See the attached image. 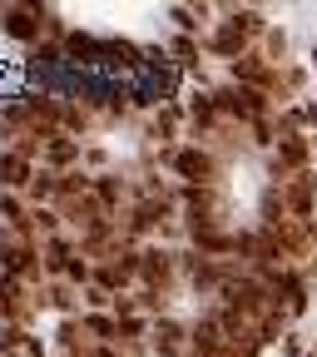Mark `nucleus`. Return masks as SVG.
Returning <instances> with one entry per match:
<instances>
[{"label":"nucleus","instance_id":"3","mask_svg":"<svg viewBox=\"0 0 317 357\" xmlns=\"http://www.w3.org/2000/svg\"><path fill=\"white\" fill-rule=\"evenodd\" d=\"M233 79L248 84V89H263V95H278V70L268 65V60H258V55L233 60Z\"/></svg>","mask_w":317,"mask_h":357},{"label":"nucleus","instance_id":"32","mask_svg":"<svg viewBox=\"0 0 317 357\" xmlns=\"http://www.w3.org/2000/svg\"><path fill=\"white\" fill-rule=\"evenodd\" d=\"M50 303H55V307H70V303H75V293H70V288H65V283H60V288H55V293H50Z\"/></svg>","mask_w":317,"mask_h":357},{"label":"nucleus","instance_id":"29","mask_svg":"<svg viewBox=\"0 0 317 357\" xmlns=\"http://www.w3.org/2000/svg\"><path fill=\"white\" fill-rule=\"evenodd\" d=\"M0 347H25V333L20 328H6V333H0Z\"/></svg>","mask_w":317,"mask_h":357},{"label":"nucleus","instance_id":"19","mask_svg":"<svg viewBox=\"0 0 317 357\" xmlns=\"http://www.w3.org/2000/svg\"><path fill=\"white\" fill-rule=\"evenodd\" d=\"M84 333H95L105 342H119V318H105V312H89L84 318Z\"/></svg>","mask_w":317,"mask_h":357},{"label":"nucleus","instance_id":"21","mask_svg":"<svg viewBox=\"0 0 317 357\" xmlns=\"http://www.w3.org/2000/svg\"><path fill=\"white\" fill-rule=\"evenodd\" d=\"M105 55H109L114 65H129V70H134V65H139V45H129V40H109V45H105Z\"/></svg>","mask_w":317,"mask_h":357},{"label":"nucleus","instance_id":"4","mask_svg":"<svg viewBox=\"0 0 317 357\" xmlns=\"http://www.w3.org/2000/svg\"><path fill=\"white\" fill-rule=\"evenodd\" d=\"M307 154H312V144L302 139V134H288V139L273 149V178H288V174H302L307 169Z\"/></svg>","mask_w":317,"mask_h":357},{"label":"nucleus","instance_id":"23","mask_svg":"<svg viewBox=\"0 0 317 357\" xmlns=\"http://www.w3.org/2000/svg\"><path fill=\"white\" fill-rule=\"evenodd\" d=\"M233 25H238L243 35H258V30H263V15H258V10H233Z\"/></svg>","mask_w":317,"mask_h":357},{"label":"nucleus","instance_id":"26","mask_svg":"<svg viewBox=\"0 0 317 357\" xmlns=\"http://www.w3.org/2000/svg\"><path fill=\"white\" fill-rule=\"evenodd\" d=\"M283 50H288V35H283V30H268V55L283 60Z\"/></svg>","mask_w":317,"mask_h":357},{"label":"nucleus","instance_id":"2","mask_svg":"<svg viewBox=\"0 0 317 357\" xmlns=\"http://www.w3.org/2000/svg\"><path fill=\"white\" fill-rule=\"evenodd\" d=\"M283 204H288V213H293V218H312V204H317V174H312V169H302V174H293V178H288Z\"/></svg>","mask_w":317,"mask_h":357},{"label":"nucleus","instance_id":"34","mask_svg":"<svg viewBox=\"0 0 317 357\" xmlns=\"http://www.w3.org/2000/svg\"><path fill=\"white\" fill-rule=\"evenodd\" d=\"M70 278H75V283H84V278H89V268H84V258H75V263H70Z\"/></svg>","mask_w":317,"mask_h":357},{"label":"nucleus","instance_id":"11","mask_svg":"<svg viewBox=\"0 0 317 357\" xmlns=\"http://www.w3.org/2000/svg\"><path fill=\"white\" fill-rule=\"evenodd\" d=\"M30 178L35 174H30V159L25 154H15V149L0 154V184H6V189H30Z\"/></svg>","mask_w":317,"mask_h":357},{"label":"nucleus","instance_id":"22","mask_svg":"<svg viewBox=\"0 0 317 357\" xmlns=\"http://www.w3.org/2000/svg\"><path fill=\"white\" fill-rule=\"evenodd\" d=\"M55 178H60V174H35V178H30V199H50V194H55Z\"/></svg>","mask_w":317,"mask_h":357},{"label":"nucleus","instance_id":"33","mask_svg":"<svg viewBox=\"0 0 317 357\" xmlns=\"http://www.w3.org/2000/svg\"><path fill=\"white\" fill-rule=\"evenodd\" d=\"M173 20L184 25V30H194V10H184V6H173Z\"/></svg>","mask_w":317,"mask_h":357},{"label":"nucleus","instance_id":"13","mask_svg":"<svg viewBox=\"0 0 317 357\" xmlns=\"http://www.w3.org/2000/svg\"><path fill=\"white\" fill-rule=\"evenodd\" d=\"M154 352L159 357H178V352H184V328H178L173 318H159L154 323Z\"/></svg>","mask_w":317,"mask_h":357},{"label":"nucleus","instance_id":"35","mask_svg":"<svg viewBox=\"0 0 317 357\" xmlns=\"http://www.w3.org/2000/svg\"><path fill=\"white\" fill-rule=\"evenodd\" d=\"M84 357H114V352L109 347H95V352H84Z\"/></svg>","mask_w":317,"mask_h":357},{"label":"nucleus","instance_id":"17","mask_svg":"<svg viewBox=\"0 0 317 357\" xmlns=\"http://www.w3.org/2000/svg\"><path fill=\"white\" fill-rule=\"evenodd\" d=\"M45 159H50L55 169H60V164H75V159H79V144L65 139V134H50V139H45Z\"/></svg>","mask_w":317,"mask_h":357},{"label":"nucleus","instance_id":"1","mask_svg":"<svg viewBox=\"0 0 317 357\" xmlns=\"http://www.w3.org/2000/svg\"><path fill=\"white\" fill-rule=\"evenodd\" d=\"M213 105L223 109V114H238V119H263L268 114V105H273V100H268L263 95V89H248V84H229V89H218V95H213Z\"/></svg>","mask_w":317,"mask_h":357},{"label":"nucleus","instance_id":"10","mask_svg":"<svg viewBox=\"0 0 317 357\" xmlns=\"http://www.w3.org/2000/svg\"><path fill=\"white\" fill-rule=\"evenodd\" d=\"M65 213H70V218L79 223L84 234H89V229H100V223H105V204H100L95 194H79V199H70V204H65Z\"/></svg>","mask_w":317,"mask_h":357},{"label":"nucleus","instance_id":"16","mask_svg":"<svg viewBox=\"0 0 317 357\" xmlns=\"http://www.w3.org/2000/svg\"><path fill=\"white\" fill-rule=\"evenodd\" d=\"M164 213H169V204H164V199H159V204H154V199H144L139 208L129 213V234H139V229H154V223H164Z\"/></svg>","mask_w":317,"mask_h":357},{"label":"nucleus","instance_id":"24","mask_svg":"<svg viewBox=\"0 0 317 357\" xmlns=\"http://www.w3.org/2000/svg\"><path fill=\"white\" fill-rule=\"evenodd\" d=\"M95 199H100V204H119V178H100V184H95Z\"/></svg>","mask_w":317,"mask_h":357},{"label":"nucleus","instance_id":"27","mask_svg":"<svg viewBox=\"0 0 317 357\" xmlns=\"http://www.w3.org/2000/svg\"><path fill=\"white\" fill-rule=\"evenodd\" d=\"M30 223H40V229L55 238V213H50V208H35V213H30Z\"/></svg>","mask_w":317,"mask_h":357},{"label":"nucleus","instance_id":"25","mask_svg":"<svg viewBox=\"0 0 317 357\" xmlns=\"http://www.w3.org/2000/svg\"><path fill=\"white\" fill-rule=\"evenodd\" d=\"M173 55H184V65H199V45L184 35V40H173Z\"/></svg>","mask_w":317,"mask_h":357},{"label":"nucleus","instance_id":"9","mask_svg":"<svg viewBox=\"0 0 317 357\" xmlns=\"http://www.w3.org/2000/svg\"><path fill=\"white\" fill-rule=\"evenodd\" d=\"M139 273L149 278L154 293H164V283H169V273H173V258H169L164 248H144V253H139Z\"/></svg>","mask_w":317,"mask_h":357},{"label":"nucleus","instance_id":"28","mask_svg":"<svg viewBox=\"0 0 317 357\" xmlns=\"http://www.w3.org/2000/svg\"><path fill=\"white\" fill-rule=\"evenodd\" d=\"M79 337H84V323H79V328H75V323L60 328V342H65V347H79Z\"/></svg>","mask_w":317,"mask_h":357},{"label":"nucleus","instance_id":"30","mask_svg":"<svg viewBox=\"0 0 317 357\" xmlns=\"http://www.w3.org/2000/svg\"><path fill=\"white\" fill-rule=\"evenodd\" d=\"M60 119H65V129H84V114H79V109H65V105H60Z\"/></svg>","mask_w":317,"mask_h":357},{"label":"nucleus","instance_id":"8","mask_svg":"<svg viewBox=\"0 0 317 357\" xmlns=\"http://www.w3.org/2000/svg\"><path fill=\"white\" fill-rule=\"evenodd\" d=\"M0 25H6V35H15V40H35V35H40V10H30V6H6Z\"/></svg>","mask_w":317,"mask_h":357},{"label":"nucleus","instance_id":"6","mask_svg":"<svg viewBox=\"0 0 317 357\" xmlns=\"http://www.w3.org/2000/svg\"><path fill=\"white\" fill-rule=\"evenodd\" d=\"M184 199H189V213H194V229H213V223H218L223 199H218L213 189H189Z\"/></svg>","mask_w":317,"mask_h":357},{"label":"nucleus","instance_id":"15","mask_svg":"<svg viewBox=\"0 0 317 357\" xmlns=\"http://www.w3.org/2000/svg\"><path fill=\"white\" fill-rule=\"evenodd\" d=\"M194 248L199 253H238V238L218 234V229H194Z\"/></svg>","mask_w":317,"mask_h":357},{"label":"nucleus","instance_id":"5","mask_svg":"<svg viewBox=\"0 0 317 357\" xmlns=\"http://www.w3.org/2000/svg\"><path fill=\"white\" fill-rule=\"evenodd\" d=\"M173 169L184 174V178H194V189H208L213 174H218V164H213L203 149H178V154H173Z\"/></svg>","mask_w":317,"mask_h":357},{"label":"nucleus","instance_id":"31","mask_svg":"<svg viewBox=\"0 0 317 357\" xmlns=\"http://www.w3.org/2000/svg\"><path fill=\"white\" fill-rule=\"evenodd\" d=\"M173 124H178V114L169 109V114H159V119H154V134H173Z\"/></svg>","mask_w":317,"mask_h":357},{"label":"nucleus","instance_id":"7","mask_svg":"<svg viewBox=\"0 0 317 357\" xmlns=\"http://www.w3.org/2000/svg\"><path fill=\"white\" fill-rule=\"evenodd\" d=\"M194 347H199V357H229V333L218 328V318H203L194 328Z\"/></svg>","mask_w":317,"mask_h":357},{"label":"nucleus","instance_id":"20","mask_svg":"<svg viewBox=\"0 0 317 357\" xmlns=\"http://www.w3.org/2000/svg\"><path fill=\"white\" fill-rule=\"evenodd\" d=\"M65 50H70L75 60H95V55H105V45H100V40H89V35H70V40H65Z\"/></svg>","mask_w":317,"mask_h":357},{"label":"nucleus","instance_id":"18","mask_svg":"<svg viewBox=\"0 0 317 357\" xmlns=\"http://www.w3.org/2000/svg\"><path fill=\"white\" fill-rule=\"evenodd\" d=\"M45 253H50V258H45V263H50V268H55V273H70V263L79 258V253L70 248V238H60V234H55L50 243H45Z\"/></svg>","mask_w":317,"mask_h":357},{"label":"nucleus","instance_id":"12","mask_svg":"<svg viewBox=\"0 0 317 357\" xmlns=\"http://www.w3.org/2000/svg\"><path fill=\"white\" fill-rule=\"evenodd\" d=\"M129 278H139V253H124V263H105L100 268V288H124Z\"/></svg>","mask_w":317,"mask_h":357},{"label":"nucleus","instance_id":"14","mask_svg":"<svg viewBox=\"0 0 317 357\" xmlns=\"http://www.w3.org/2000/svg\"><path fill=\"white\" fill-rule=\"evenodd\" d=\"M208 45H213V55H223V60H243V45H248V35H243V30L229 20V25H223V30H218Z\"/></svg>","mask_w":317,"mask_h":357}]
</instances>
